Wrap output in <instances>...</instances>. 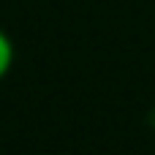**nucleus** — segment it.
I'll return each mask as SVG.
<instances>
[{
    "label": "nucleus",
    "mask_w": 155,
    "mask_h": 155,
    "mask_svg": "<svg viewBox=\"0 0 155 155\" xmlns=\"http://www.w3.org/2000/svg\"><path fill=\"white\" fill-rule=\"evenodd\" d=\"M14 65V41L8 38L5 30H0V79L11 71Z\"/></svg>",
    "instance_id": "f257e3e1"
}]
</instances>
